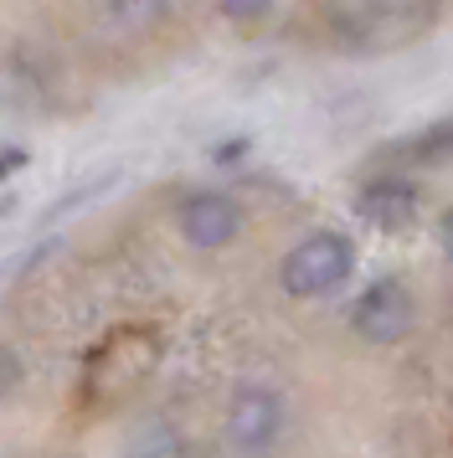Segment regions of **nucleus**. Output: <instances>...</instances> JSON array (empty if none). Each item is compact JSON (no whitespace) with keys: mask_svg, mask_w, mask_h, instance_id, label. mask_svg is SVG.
Returning <instances> with one entry per match:
<instances>
[{"mask_svg":"<svg viewBox=\"0 0 453 458\" xmlns=\"http://www.w3.org/2000/svg\"><path fill=\"white\" fill-rule=\"evenodd\" d=\"M361 216H366L371 227H407L412 216H417V191L407 186V181H371L366 191H361Z\"/></svg>","mask_w":453,"mask_h":458,"instance_id":"nucleus-7","label":"nucleus"},{"mask_svg":"<svg viewBox=\"0 0 453 458\" xmlns=\"http://www.w3.org/2000/svg\"><path fill=\"white\" fill-rule=\"evenodd\" d=\"M217 5H222L232 21H263V16L273 11V5H278V0H217Z\"/></svg>","mask_w":453,"mask_h":458,"instance_id":"nucleus-9","label":"nucleus"},{"mask_svg":"<svg viewBox=\"0 0 453 458\" xmlns=\"http://www.w3.org/2000/svg\"><path fill=\"white\" fill-rule=\"evenodd\" d=\"M438 237H443V252H449V263H453V211L443 216V227H438Z\"/></svg>","mask_w":453,"mask_h":458,"instance_id":"nucleus-12","label":"nucleus"},{"mask_svg":"<svg viewBox=\"0 0 453 458\" xmlns=\"http://www.w3.org/2000/svg\"><path fill=\"white\" fill-rule=\"evenodd\" d=\"M423 155H453V124H438L432 134H423Z\"/></svg>","mask_w":453,"mask_h":458,"instance_id":"nucleus-11","label":"nucleus"},{"mask_svg":"<svg viewBox=\"0 0 453 458\" xmlns=\"http://www.w3.org/2000/svg\"><path fill=\"white\" fill-rule=\"evenodd\" d=\"M16 381H21V360H16L11 345H0V402L16 392Z\"/></svg>","mask_w":453,"mask_h":458,"instance_id":"nucleus-10","label":"nucleus"},{"mask_svg":"<svg viewBox=\"0 0 453 458\" xmlns=\"http://www.w3.org/2000/svg\"><path fill=\"white\" fill-rule=\"evenodd\" d=\"M432 16V0H340L335 26L361 47H391Z\"/></svg>","mask_w":453,"mask_h":458,"instance_id":"nucleus-3","label":"nucleus"},{"mask_svg":"<svg viewBox=\"0 0 453 458\" xmlns=\"http://www.w3.org/2000/svg\"><path fill=\"white\" fill-rule=\"evenodd\" d=\"M175 227L191 248L217 252L226 242H237L243 232V207L226 196V191H191L181 207H175Z\"/></svg>","mask_w":453,"mask_h":458,"instance_id":"nucleus-5","label":"nucleus"},{"mask_svg":"<svg viewBox=\"0 0 453 458\" xmlns=\"http://www.w3.org/2000/svg\"><path fill=\"white\" fill-rule=\"evenodd\" d=\"M412 319H417L412 293L402 289L397 278H376V284H366V293L350 304V325H355V335L371 340V345H391V340H402V335L412 330Z\"/></svg>","mask_w":453,"mask_h":458,"instance_id":"nucleus-4","label":"nucleus"},{"mask_svg":"<svg viewBox=\"0 0 453 458\" xmlns=\"http://www.w3.org/2000/svg\"><path fill=\"white\" fill-rule=\"evenodd\" d=\"M160 366V335L155 330H114L82 360V402L88 407H108L140 386L144 376Z\"/></svg>","mask_w":453,"mask_h":458,"instance_id":"nucleus-1","label":"nucleus"},{"mask_svg":"<svg viewBox=\"0 0 453 458\" xmlns=\"http://www.w3.org/2000/svg\"><path fill=\"white\" fill-rule=\"evenodd\" d=\"M278 428H284V402H278V392L243 386V392L232 396V407H226V437L243 454H263L268 443L278 437Z\"/></svg>","mask_w":453,"mask_h":458,"instance_id":"nucleus-6","label":"nucleus"},{"mask_svg":"<svg viewBox=\"0 0 453 458\" xmlns=\"http://www.w3.org/2000/svg\"><path fill=\"white\" fill-rule=\"evenodd\" d=\"M124 458H185V443H181L175 428H144V433L129 443Z\"/></svg>","mask_w":453,"mask_h":458,"instance_id":"nucleus-8","label":"nucleus"},{"mask_svg":"<svg viewBox=\"0 0 453 458\" xmlns=\"http://www.w3.org/2000/svg\"><path fill=\"white\" fill-rule=\"evenodd\" d=\"M355 268V248H350L346 232H309L288 248L284 268H278V284L294 299H320V293L340 289Z\"/></svg>","mask_w":453,"mask_h":458,"instance_id":"nucleus-2","label":"nucleus"}]
</instances>
